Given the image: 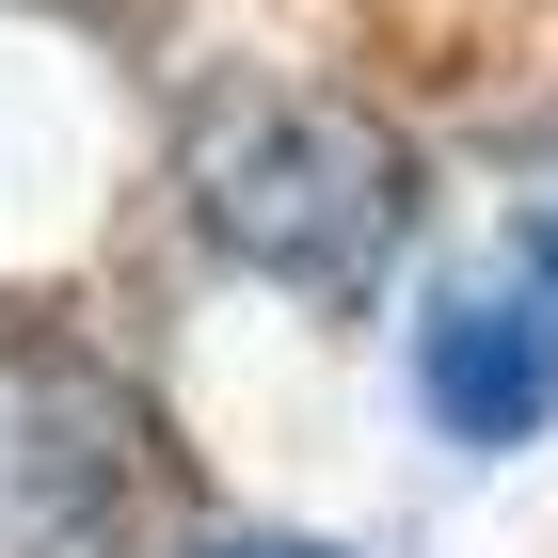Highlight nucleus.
Instances as JSON below:
<instances>
[{
    "label": "nucleus",
    "instance_id": "obj_1",
    "mask_svg": "<svg viewBox=\"0 0 558 558\" xmlns=\"http://www.w3.org/2000/svg\"><path fill=\"white\" fill-rule=\"evenodd\" d=\"M175 192L208 223V256L271 271L303 303H367L384 256L415 240V144L319 81H208L175 129Z\"/></svg>",
    "mask_w": 558,
    "mask_h": 558
},
{
    "label": "nucleus",
    "instance_id": "obj_2",
    "mask_svg": "<svg viewBox=\"0 0 558 558\" xmlns=\"http://www.w3.org/2000/svg\"><path fill=\"white\" fill-rule=\"evenodd\" d=\"M415 384L463 447H526L558 415V303L543 288H447L415 319Z\"/></svg>",
    "mask_w": 558,
    "mask_h": 558
},
{
    "label": "nucleus",
    "instance_id": "obj_4",
    "mask_svg": "<svg viewBox=\"0 0 558 558\" xmlns=\"http://www.w3.org/2000/svg\"><path fill=\"white\" fill-rule=\"evenodd\" d=\"M223 558H336V543H223Z\"/></svg>",
    "mask_w": 558,
    "mask_h": 558
},
{
    "label": "nucleus",
    "instance_id": "obj_3",
    "mask_svg": "<svg viewBox=\"0 0 558 558\" xmlns=\"http://www.w3.org/2000/svg\"><path fill=\"white\" fill-rule=\"evenodd\" d=\"M526 288H543V303H558V223H526Z\"/></svg>",
    "mask_w": 558,
    "mask_h": 558
}]
</instances>
